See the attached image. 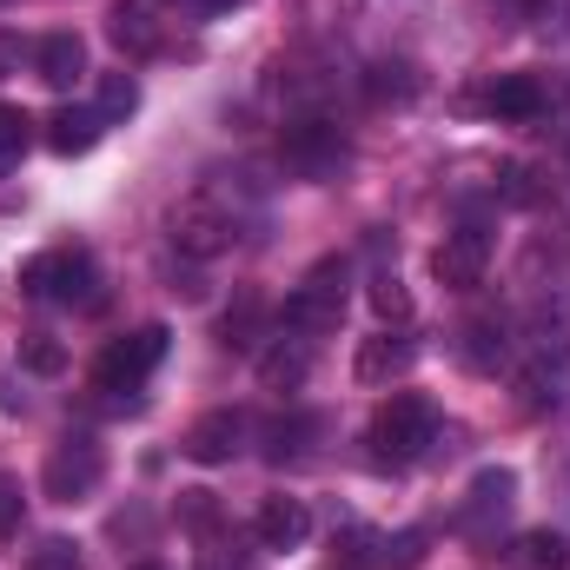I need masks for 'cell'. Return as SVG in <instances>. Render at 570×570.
Segmentation results:
<instances>
[{"label": "cell", "mask_w": 570, "mask_h": 570, "mask_svg": "<svg viewBox=\"0 0 570 570\" xmlns=\"http://www.w3.org/2000/svg\"><path fill=\"white\" fill-rule=\"evenodd\" d=\"M206 13H233V7H246V0H199Z\"/></svg>", "instance_id": "cell-32"}, {"label": "cell", "mask_w": 570, "mask_h": 570, "mask_svg": "<svg viewBox=\"0 0 570 570\" xmlns=\"http://www.w3.org/2000/svg\"><path fill=\"white\" fill-rule=\"evenodd\" d=\"M412 358H419V345H412L405 332H379V338H365V345H358V385L405 379V372H412Z\"/></svg>", "instance_id": "cell-12"}, {"label": "cell", "mask_w": 570, "mask_h": 570, "mask_svg": "<svg viewBox=\"0 0 570 570\" xmlns=\"http://www.w3.org/2000/svg\"><path fill=\"white\" fill-rule=\"evenodd\" d=\"M27 140H33V120H27L20 107H0V173L27 153Z\"/></svg>", "instance_id": "cell-23"}, {"label": "cell", "mask_w": 570, "mask_h": 570, "mask_svg": "<svg viewBox=\"0 0 570 570\" xmlns=\"http://www.w3.org/2000/svg\"><path fill=\"white\" fill-rule=\"evenodd\" d=\"M134 570H159V564H134Z\"/></svg>", "instance_id": "cell-33"}, {"label": "cell", "mask_w": 570, "mask_h": 570, "mask_svg": "<svg viewBox=\"0 0 570 570\" xmlns=\"http://www.w3.org/2000/svg\"><path fill=\"white\" fill-rule=\"evenodd\" d=\"M166 325H140L134 338H120L107 358H100V392H140L146 379H153V365L166 358Z\"/></svg>", "instance_id": "cell-2"}, {"label": "cell", "mask_w": 570, "mask_h": 570, "mask_svg": "<svg viewBox=\"0 0 570 570\" xmlns=\"http://www.w3.org/2000/svg\"><path fill=\"white\" fill-rule=\"evenodd\" d=\"M13 405H20V399H13V379L0 372V412H13Z\"/></svg>", "instance_id": "cell-31"}, {"label": "cell", "mask_w": 570, "mask_h": 570, "mask_svg": "<svg viewBox=\"0 0 570 570\" xmlns=\"http://www.w3.org/2000/svg\"><path fill=\"white\" fill-rule=\"evenodd\" d=\"M511 491H518V478H511L504 464L478 471V478H471V504H464V518H491V511H504V504H511Z\"/></svg>", "instance_id": "cell-19"}, {"label": "cell", "mask_w": 570, "mask_h": 570, "mask_svg": "<svg viewBox=\"0 0 570 570\" xmlns=\"http://www.w3.org/2000/svg\"><path fill=\"white\" fill-rule=\"evenodd\" d=\"M266 332V298L259 292H233V305L219 312V345L226 352H253Z\"/></svg>", "instance_id": "cell-15"}, {"label": "cell", "mask_w": 570, "mask_h": 570, "mask_svg": "<svg viewBox=\"0 0 570 570\" xmlns=\"http://www.w3.org/2000/svg\"><path fill=\"white\" fill-rule=\"evenodd\" d=\"M27 372L60 379V372H67V345H60V338H27Z\"/></svg>", "instance_id": "cell-25"}, {"label": "cell", "mask_w": 570, "mask_h": 570, "mask_svg": "<svg viewBox=\"0 0 570 570\" xmlns=\"http://www.w3.org/2000/svg\"><path fill=\"white\" fill-rule=\"evenodd\" d=\"M491 114H498V120H538V114H544V87H538L531 73H504V80L491 87Z\"/></svg>", "instance_id": "cell-16"}, {"label": "cell", "mask_w": 570, "mask_h": 570, "mask_svg": "<svg viewBox=\"0 0 570 570\" xmlns=\"http://www.w3.org/2000/svg\"><path fill=\"white\" fill-rule=\"evenodd\" d=\"M285 166H298L305 179H332L345 166V134L332 120H292L285 127Z\"/></svg>", "instance_id": "cell-7"}, {"label": "cell", "mask_w": 570, "mask_h": 570, "mask_svg": "<svg viewBox=\"0 0 570 570\" xmlns=\"http://www.w3.org/2000/svg\"><path fill=\"white\" fill-rule=\"evenodd\" d=\"M431 431H438V419H431L425 399H392V405L372 419V444H379V458L405 464V458H419L431 444Z\"/></svg>", "instance_id": "cell-3"}, {"label": "cell", "mask_w": 570, "mask_h": 570, "mask_svg": "<svg viewBox=\"0 0 570 570\" xmlns=\"http://www.w3.org/2000/svg\"><path fill=\"white\" fill-rule=\"evenodd\" d=\"M20 285H27L33 298L87 305V298H94V259H87V253H40V259H27Z\"/></svg>", "instance_id": "cell-4"}, {"label": "cell", "mask_w": 570, "mask_h": 570, "mask_svg": "<svg viewBox=\"0 0 570 570\" xmlns=\"http://www.w3.org/2000/svg\"><path fill=\"white\" fill-rule=\"evenodd\" d=\"M372 312H379L385 325H405V318H412V292H405L399 273H379V279H372Z\"/></svg>", "instance_id": "cell-20"}, {"label": "cell", "mask_w": 570, "mask_h": 570, "mask_svg": "<svg viewBox=\"0 0 570 570\" xmlns=\"http://www.w3.org/2000/svg\"><path fill=\"white\" fill-rule=\"evenodd\" d=\"M33 73H40L53 94L80 87V80H87V40H80V33H47V40L33 47Z\"/></svg>", "instance_id": "cell-10"}, {"label": "cell", "mask_w": 570, "mask_h": 570, "mask_svg": "<svg viewBox=\"0 0 570 570\" xmlns=\"http://www.w3.org/2000/svg\"><path fill=\"white\" fill-rule=\"evenodd\" d=\"M564 538L558 531H524V538H511V551H504V570H564Z\"/></svg>", "instance_id": "cell-17"}, {"label": "cell", "mask_w": 570, "mask_h": 570, "mask_svg": "<svg viewBox=\"0 0 570 570\" xmlns=\"http://www.w3.org/2000/svg\"><path fill=\"white\" fill-rule=\"evenodd\" d=\"M345 279H352V266L345 259H318L298 292L285 298V332H298V338H312V332H332L338 325V312H345Z\"/></svg>", "instance_id": "cell-1"}, {"label": "cell", "mask_w": 570, "mask_h": 570, "mask_svg": "<svg viewBox=\"0 0 570 570\" xmlns=\"http://www.w3.org/2000/svg\"><path fill=\"white\" fill-rule=\"evenodd\" d=\"M305 372H312V352H305V338H279V345L259 358V379H266L273 392H292V385H305Z\"/></svg>", "instance_id": "cell-18"}, {"label": "cell", "mask_w": 570, "mask_h": 570, "mask_svg": "<svg viewBox=\"0 0 570 570\" xmlns=\"http://www.w3.org/2000/svg\"><path fill=\"white\" fill-rule=\"evenodd\" d=\"M179 498H186V504H179V511H186V524H199V531H206V524H213V491H179Z\"/></svg>", "instance_id": "cell-30"}, {"label": "cell", "mask_w": 570, "mask_h": 570, "mask_svg": "<svg viewBox=\"0 0 570 570\" xmlns=\"http://www.w3.org/2000/svg\"><path fill=\"white\" fill-rule=\"evenodd\" d=\"M13 538H20V484L0 478V544H13Z\"/></svg>", "instance_id": "cell-27"}, {"label": "cell", "mask_w": 570, "mask_h": 570, "mask_svg": "<svg viewBox=\"0 0 570 570\" xmlns=\"http://www.w3.org/2000/svg\"><path fill=\"white\" fill-rule=\"evenodd\" d=\"M312 538V511L298 498H266L259 504V544L266 551H298Z\"/></svg>", "instance_id": "cell-14"}, {"label": "cell", "mask_w": 570, "mask_h": 570, "mask_svg": "<svg viewBox=\"0 0 570 570\" xmlns=\"http://www.w3.org/2000/svg\"><path fill=\"white\" fill-rule=\"evenodd\" d=\"M484 266H491V233H484V226H458V233H444V246H438V259H431V273L451 285V292L484 285Z\"/></svg>", "instance_id": "cell-8"}, {"label": "cell", "mask_w": 570, "mask_h": 570, "mask_svg": "<svg viewBox=\"0 0 570 570\" xmlns=\"http://www.w3.org/2000/svg\"><path fill=\"white\" fill-rule=\"evenodd\" d=\"M107 134V120H100V107H60L53 120H47V146L60 153V159H80V153H94Z\"/></svg>", "instance_id": "cell-13"}, {"label": "cell", "mask_w": 570, "mask_h": 570, "mask_svg": "<svg viewBox=\"0 0 570 570\" xmlns=\"http://www.w3.org/2000/svg\"><path fill=\"white\" fill-rule=\"evenodd\" d=\"M173 246H179L186 259H219V253L233 246V213H226L219 199H186V206L173 213Z\"/></svg>", "instance_id": "cell-6"}, {"label": "cell", "mask_w": 570, "mask_h": 570, "mask_svg": "<svg viewBox=\"0 0 570 570\" xmlns=\"http://www.w3.org/2000/svg\"><path fill=\"white\" fill-rule=\"evenodd\" d=\"M140 107V80L134 73H107L100 80V120H127Z\"/></svg>", "instance_id": "cell-21"}, {"label": "cell", "mask_w": 570, "mask_h": 570, "mask_svg": "<svg viewBox=\"0 0 570 570\" xmlns=\"http://www.w3.org/2000/svg\"><path fill=\"white\" fill-rule=\"evenodd\" d=\"M100 471H107V458H100V444L94 438H67L53 458H47V471H40V484H47V498L53 504H80L94 484H100Z\"/></svg>", "instance_id": "cell-5"}, {"label": "cell", "mask_w": 570, "mask_h": 570, "mask_svg": "<svg viewBox=\"0 0 570 570\" xmlns=\"http://www.w3.org/2000/svg\"><path fill=\"white\" fill-rule=\"evenodd\" d=\"M33 570H80V551H73L67 538H47V544L33 551Z\"/></svg>", "instance_id": "cell-28"}, {"label": "cell", "mask_w": 570, "mask_h": 570, "mask_svg": "<svg viewBox=\"0 0 570 570\" xmlns=\"http://www.w3.org/2000/svg\"><path fill=\"white\" fill-rule=\"evenodd\" d=\"M20 60H33V47H27L20 33H0V80H7V73H20Z\"/></svg>", "instance_id": "cell-29"}, {"label": "cell", "mask_w": 570, "mask_h": 570, "mask_svg": "<svg viewBox=\"0 0 570 570\" xmlns=\"http://www.w3.org/2000/svg\"><path fill=\"white\" fill-rule=\"evenodd\" d=\"M464 358H471L478 372H498V365H504V332H498V325H471V332H464Z\"/></svg>", "instance_id": "cell-22"}, {"label": "cell", "mask_w": 570, "mask_h": 570, "mask_svg": "<svg viewBox=\"0 0 570 570\" xmlns=\"http://www.w3.org/2000/svg\"><path fill=\"white\" fill-rule=\"evenodd\" d=\"M166 13H159V0H114V40L127 47V53H159L166 47Z\"/></svg>", "instance_id": "cell-11"}, {"label": "cell", "mask_w": 570, "mask_h": 570, "mask_svg": "<svg viewBox=\"0 0 570 570\" xmlns=\"http://www.w3.org/2000/svg\"><path fill=\"white\" fill-rule=\"evenodd\" d=\"M239 444H246V412H233V405L226 412H206L199 425L186 431V458L193 464H226Z\"/></svg>", "instance_id": "cell-9"}, {"label": "cell", "mask_w": 570, "mask_h": 570, "mask_svg": "<svg viewBox=\"0 0 570 570\" xmlns=\"http://www.w3.org/2000/svg\"><path fill=\"white\" fill-rule=\"evenodd\" d=\"M419 558H425V531H399V538L379 544V564L385 570H412Z\"/></svg>", "instance_id": "cell-24"}, {"label": "cell", "mask_w": 570, "mask_h": 570, "mask_svg": "<svg viewBox=\"0 0 570 570\" xmlns=\"http://www.w3.org/2000/svg\"><path fill=\"white\" fill-rule=\"evenodd\" d=\"M305 438H312V419H279L273 425V458H298Z\"/></svg>", "instance_id": "cell-26"}]
</instances>
